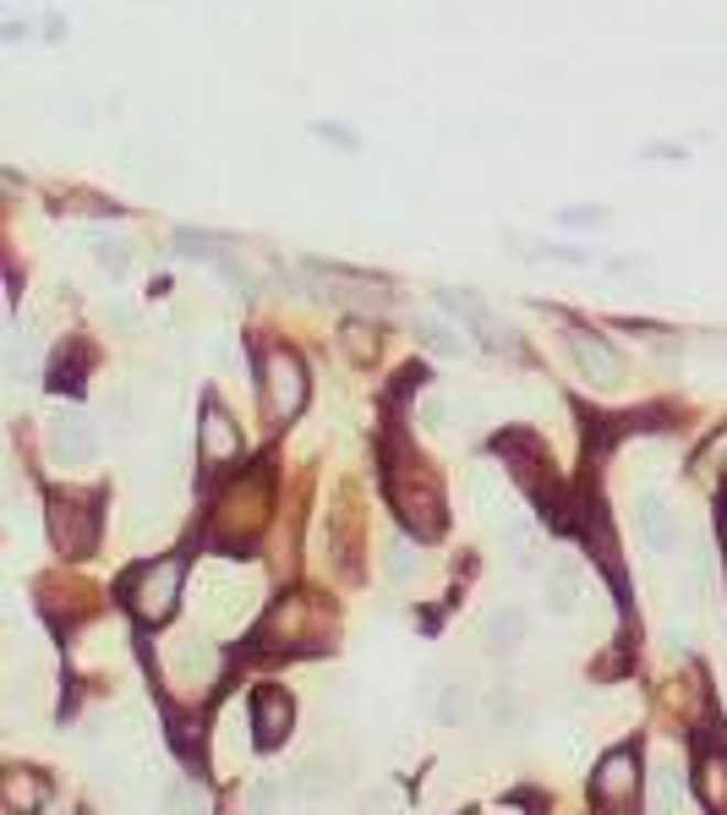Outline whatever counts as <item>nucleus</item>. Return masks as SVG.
Masks as SVG:
<instances>
[{"mask_svg":"<svg viewBox=\"0 0 727 815\" xmlns=\"http://www.w3.org/2000/svg\"><path fill=\"white\" fill-rule=\"evenodd\" d=\"M181 580H186L181 558H153L148 569H138V575L127 580V602H132V613H138L143 624H164V619L175 613Z\"/></svg>","mask_w":727,"mask_h":815,"instance_id":"nucleus-1","label":"nucleus"},{"mask_svg":"<svg viewBox=\"0 0 727 815\" xmlns=\"http://www.w3.org/2000/svg\"><path fill=\"white\" fill-rule=\"evenodd\" d=\"M258 378H263V400H269V416L285 427L295 422V411L306 405V367L295 361L291 350H269L258 361Z\"/></svg>","mask_w":727,"mask_h":815,"instance_id":"nucleus-2","label":"nucleus"},{"mask_svg":"<svg viewBox=\"0 0 727 815\" xmlns=\"http://www.w3.org/2000/svg\"><path fill=\"white\" fill-rule=\"evenodd\" d=\"M50 536H55V547L61 553H72V558H83V553H94V542H99V514H94V503L88 498H50Z\"/></svg>","mask_w":727,"mask_h":815,"instance_id":"nucleus-3","label":"nucleus"},{"mask_svg":"<svg viewBox=\"0 0 727 815\" xmlns=\"http://www.w3.org/2000/svg\"><path fill=\"white\" fill-rule=\"evenodd\" d=\"M99 455V422H88L83 411H61L50 422V460L55 466H88Z\"/></svg>","mask_w":727,"mask_h":815,"instance_id":"nucleus-4","label":"nucleus"},{"mask_svg":"<svg viewBox=\"0 0 727 815\" xmlns=\"http://www.w3.org/2000/svg\"><path fill=\"white\" fill-rule=\"evenodd\" d=\"M564 345H569V361L580 367L596 389H612V383L623 378V361H618V350H612L601 334H590V328L575 324V328H564Z\"/></svg>","mask_w":727,"mask_h":815,"instance_id":"nucleus-5","label":"nucleus"},{"mask_svg":"<svg viewBox=\"0 0 727 815\" xmlns=\"http://www.w3.org/2000/svg\"><path fill=\"white\" fill-rule=\"evenodd\" d=\"M596 800L618 815L634 811V800H640V756H634V750H612V756L596 767Z\"/></svg>","mask_w":727,"mask_h":815,"instance_id":"nucleus-6","label":"nucleus"},{"mask_svg":"<svg viewBox=\"0 0 727 815\" xmlns=\"http://www.w3.org/2000/svg\"><path fill=\"white\" fill-rule=\"evenodd\" d=\"M295 728V700L285 689H258L252 695V739L263 745V750H280L285 739H291Z\"/></svg>","mask_w":727,"mask_h":815,"instance_id":"nucleus-7","label":"nucleus"},{"mask_svg":"<svg viewBox=\"0 0 727 815\" xmlns=\"http://www.w3.org/2000/svg\"><path fill=\"white\" fill-rule=\"evenodd\" d=\"M443 302H454V313L465 318V328L487 345V350H498V356H514V328L498 324L492 313H487V302H476V296H465V291H443Z\"/></svg>","mask_w":727,"mask_h":815,"instance_id":"nucleus-8","label":"nucleus"},{"mask_svg":"<svg viewBox=\"0 0 727 815\" xmlns=\"http://www.w3.org/2000/svg\"><path fill=\"white\" fill-rule=\"evenodd\" d=\"M197 449H203L208 466H230V460L241 455V433H236V422H230L214 400H208L203 416H197Z\"/></svg>","mask_w":727,"mask_h":815,"instance_id":"nucleus-9","label":"nucleus"},{"mask_svg":"<svg viewBox=\"0 0 727 815\" xmlns=\"http://www.w3.org/2000/svg\"><path fill=\"white\" fill-rule=\"evenodd\" d=\"M634 525H640L645 547H657V553H679V542H684V531H679L668 498H657V492H645V498L634 503Z\"/></svg>","mask_w":727,"mask_h":815,"instance_id":"nucleus-10","label":"nucleus"},{"mask_svg":"<svg viewBox=\"0 0 727 815\" xmlns=\"http://www.w3.org/2000/svg\"><path fill=\"white\" fill-rule=\"evenodd\" d=\"M159 656H164V678L170 684H208L214 678V652L203 641H164Z\"/></svg>","mask_w":727,"mask_h":815,"instance_id":"nucleus-11","label":"nucleus"},{"mask_svg":"<svg viewBox=\"0 0 727 815\" xmlns=\"http://www.w3.org/2000/svg\"><path fill=\"white\" fill-rule=\"evenodd\" d=\"M400 514H405V525L416 531V536H433L443 531V503H437V492L427 482H411V488H400Z\"/></svg>","mask_w":727,"mask_h":815,"instance_id":"nucleus-12","label":"nucleus"},{"mask_svg":"<svg viewBox=\"0 0 727 815\" xmlns=\"http://www.w3.org/2000/svg\"><path fill=\"white\" fill-rule=\"evenodd\" d=\"M585 597V575L575 569V564H553L547 569V608L553 613H569V608H580Z\"/></svg>","mask_w":727,"mask_h":815,"instance_id":"nucleus-13","label":"nucleus"},{"mask_svg":"<svg viewBox=\"0 0 727 815\" xmlns=\"http://www.w3.org/2000/svg\"><path fill=\"white\" fill-rule=\"evenodd\" d=\"M525 635H531L525 608H498V613L487 619V646H492V652H509V646H520Z\"/></svg>","mask_w":727,"mask_h":815,"instance_id":"nucleus-14","label":"nucleus"},{"mask_svg":"<svg viewBox=\"0 0 727 815\" xmlns=\"http://www.w3.org/2000/svg\"><path fill=\"white\" fill-rule=\"evenodd\" d=\"M416 339H422L433 356H443V361L465 356V334H459L454 324H443V318H433V313H427V318H416Z\"/></svg>","mask_w":727,"mask_h":815,"instance_id":"nucleus-15","label":"nucleus"},{"mask_svg":"<svg viewBox=\"0 0 727 815\" xmlns=\"http://www.w3.org/2000/svg\"><path fill=\"white\" fill-rule=\"evenodd\" d=\"M39 805H44V783H39L33 772H22V767H17V772H6V811H11V815H33Z\"/></svg>","mask_w":727,"mask_h":815,"instance_id":"nucleus-16","label":"nucleus"},{"mask_svg":"<svg viewBox=\"0 0 727 815\" xmlns=\"http://www.w3.org/2000/svg\"><path fill=\"white\" fill-rule=\"evenodd\" d=\"M657 815H684V772H679V761H657Z\"/></svg>","mask_w":727,"mask_h":815,"instance_id":"nucleus-17","label":"nucleus"},{"mask_svg":"<svg viewBox=\"0 0 727 815\" xmlns=\"http://www.w3.org/2000/svg\"><path fill=\"white\" fill-rule=\"evenodd\" d=\"M301 619H306V613H301V597H285V602L274 608V619H269L263 641H269V646H291L295 630H301Z\"/></svg>","mask_w":727,"mask_h":815,"instance_id":"nucleus-18","label":"nucleus"},{"mask_svg":"<svg viewBox=\"0 0 727 815\" xmlns=\"http://www.w3.org/2000/svg\"><path fill=\"white\" fill-rule=\"evenodd\" d=\"M701 794H706V805H712V811H723V805H727V756H723V750H717V745L706 750V772H701Z\"/></svg>","mask_w":727,"mask_h":815,"instance_id":"nucleus-19","label":"nucleus"},{"mask_svg":"<svg viewBox=\"0 0 727 815\" xmlns=\"http://www.w3.org/2000/svg\"><path fill=\"white\" fill-rule=\"evenodd\" d=\"M295 783H301V794H328V789L339 783V772H334L328 756H312V761L295 767Z\"/></svg>","mask_w":727,"mask_h":815,"instance_id":"nucleus-20","label":"nucleus"},{"mask_svg":"<svg viewBox=\"0 0 727 815\" xmlns=\"http://www.w3.org/2000/svg\"><path fill=\"white\" fill-rule=\"evenodd\" d=\"M280 800H285V789H280L274 778H258V783L247 789L241 811H247V815H280Z\"/></svg>","mask_w":727,"mask_h":815,"instance_id":"nucleus-21","label":"nucleus"},{"mask_svg":"<svg viewBox=\"0 0 727 815\" xmlns=\"http://www.w3.org/2000/svg\"><path fill=\"white\" fill-rule=\"evenodd\" d=\"M88 247L99 252V263H105L110 274H127V269H132V247H127V241H116V236H88Z\"/></svg>","mask_w":727,"mask_h":815,"instance_id":"nucleus-22","label":"nucleus"},{"mask_svg":"<svg viewBox=\"0 0 727 815\" xmlns=\"http://www.w3.org/2000/svg\"><path fill=\"white\" fill-rule=\"evenodd\" d=\"M416 564H422V558H416V542H405V536L389 542V580H400V586L416 580Z\"/></svg>","mask_w":727,"mask_h":815,"instance_id":"nucleus-23","label":"nucleus"},{"mask_svg":"<svg viewBox=\"0 0 727 815\" xmlns=\"http://www.w3.org/2000/svg\"><path fill=\"white\" fill-rule=\"evenodd\" d=\"M416 422H422L427 433H433V427H448V422H454V405H448L443 394L427 389V394H422V405H416Z\"/></svg>","mask_w":727,"mask_h":815,"instance_id":"nucleus-24","label":"nucleus"},{"mask_svg":"<svg viewBox=\"0 0 727 815\" xmlns=\"http://www.w3.org/2000/svg\"><path fill=\"white\" fill-rule=\"evenodd\" d=\"M433 711H437V722H465L470 717V695L465 689H443L433 700Z\"/></svg>","mask_w":727,"mask_h":815,"instance_id":"nucleus-25","label":"nucleus"},{"mask_svg":"<svg viewBox=\"0 0 727 815\" xmlns=\"http://www.w3.org/2000/svg\"><path fill=\"white\" fill-rule=\"evenodd\" d=\"M164 811L170 815H203L197 789H192V783H170V789H164Z\"/></svg>","mask_w":727,"mask_h":815,"instance_id":"nucleus-26","label":"nucleus"},{"mask_svg":"<svg viewBox=\"0 0 727 815\" xmlns=\"http://www.w3.org/2000/svg\"><path fill=\"white\" fill-rule=\"evenodd\" d=\"M339 339H345V350H350L356 361H367V356H372V345H378V334H372L367 324H345V334H339Z\"/></svg>","mask_w":727,"mask_h":815,"instance_id":"nucleus-27","label":"nucleus"},{"mask_svg":"<svg viewBox=\"0 0 727 815\" xmlns=\"http://www.w3.org/2000/svg\"><path fill=\"white\" fill-rule=\"evenodd\" d=\"M601 219H607L601 208H564V214H558V225H564V230H596Z\"/></svg>","mask_w":727,"mask_h":815,"instance_id":"nucleus-28","label":"nucleus"},{"mask_svg":"<svg viewBox=\"0 0 727 815\" xmlns=\"http://www.w3.org/2000/svg\"><path fill=\"white\" fill-rule=\"evenodd\" d=\"M6 367H11L17 378L33 367V356H28V339H22V334H11V345H6Z\"/></svg>","mask_w":727,"mask_h":815,"instance_id":"nucleus-29","label":"nucleus"},{"mask_svg":"<svg viewBox=\"0 0 727 815\" xmlns=\"http://www.w3.org/2000/svg\"><path fill=\"white\" fill-rule=\"evenodd\" d=\"M105 728H110V717H99V711H94V717H83V734H94V739H99Z\"/></svg>","mask_w":727,"mask_h":815,"instance_id":"nucleus-30","label":"nucleus"}]
</instances>
